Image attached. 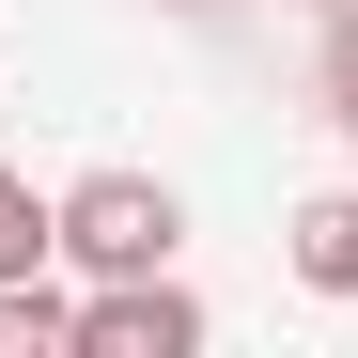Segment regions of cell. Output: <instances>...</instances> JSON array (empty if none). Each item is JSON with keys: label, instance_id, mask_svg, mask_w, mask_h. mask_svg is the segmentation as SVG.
<instances>
[{"label": "cell", "instance_id": "obj_1", "mask_svg": "<svg viewBox=\"0 0 358 358\" xmlns=\"http://www.w3.org/2000/svg\"><path fill=\"white\" fill-rule=\"evenodd\" d=\"M171 250H187V203H171L156 171H78V187H63V265L78 280H141Z\"/></svg>", "mask_w": 358, "mask_h": 358}, {"label": "cell", "instance_id": "obj_2", "mask_svg": "<svg viewBox=\"0 0 358 358\" xmlns=\"http://www.w3.org/2000/svg\"><path fill=\"white\" fill-rule=\"evenodd\" d=\"M187 343H203V296L171 280V265L94 280V296H78V358H187Z\"/></svg>", "mask_w": 358, "mask_h": 358}, {"label": "cell", "instance_id": "obj_3", "mask_svg": "<svg viewBox=\"0 0 358 358\" xmlns=\"http://www.w3.org/2000/svg\"><path fill=\"white\" fill-rule=\"evenodd\" d=\"M280 265L312 280L327 312H358V187H312V203H296L280 218Z\"/></svg>", "mask_w": 358, "mask_h": 358}, {"label": "cell", "instance_id": "obj_4", "mask_svg": "<svg viewBox=\"0 0 358 358\" xmlns=\"http://www.w3.org/2000/svg\"><path fill=\"white\" fill-rule=\"evenodd\" d=\"M0 358H78V296H47V265L0 280Z\"/></svg>", "mask_w": 358, "mask_h": 358}, {"label": "cell", "instance_id": "obj_5", "mask_svg": "<svg viewBox=\"0 0 358 358\" xmlns=\"http://www.w3.org/2000/svg\"><path fill=\"white\" fill-rule=\"evenodd\" d=\"M63 250V203H31V171H0V280H31Z\"/></svg>", "mask_w": 358, "mask_h": 358}, {"label": "cell", "instance_id": "obj_6", "mask_svg": "<svg viewBox=\"0 0 358 358\" xmlns=\"http://www.w3.org/2000/svg\"><path fill=\"white\" fill-rule=\"evenodd\" d=\"M312 94H327V125L358 141V16H327V47H312Z\"/></svg>", "mask_w": 358, "mask_h": 358}, {"label": "cell", "instance_id": "obj_7", "mask_svg": "<svg viewBox=\"0 0 358 358\" xmlns=\"http://www.w3.org/2000/svg\"><path fill=\"white\" fill-rule=\"evenodd\" d=\"M171 16H218V0H171Z\"/></svg>", "mask_w": 358, "mask_h": 358}, {"label": "cell", "instance_id": "obj_8", "mask_svg": "<svg viewBox=\"0 0 358 358\" xmlns=\"http://www.w3.org/2000/svg\"><path fill=\"white\" fill-rule=\"evenodd\" d=\"M312 16H358V0H312Z\"/></svg>", "mask_w": 358, "mask_h": 358}]
</instances>
